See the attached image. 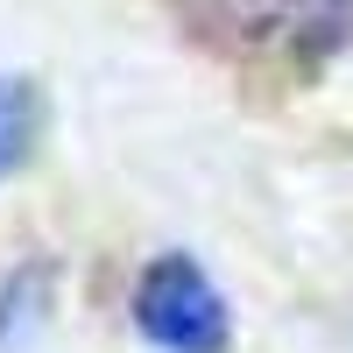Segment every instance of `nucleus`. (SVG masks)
<instances>
[{"mask_svg": "<svg viewBox=\"0 0 353 353\" xmlns=\"http://www.w3.org/2000/svg\"><path fill=\"white\" fill-rule=\"evenodd\" d=\"M134 332L163 353H226L233 318L191 254H156L134 283Z\"/></svg>", "mask_w": 353, "mask_h": 353, "instance_id": "obj_1", "label": "nucleus"}, {"mask_svg": "<svg viewBox=\"0 0 353 353\" xmlns=\"http://www.w3.org/2000/svg\"><path fill=\"white\" fill-rule=\"evenodd\" d=\"M50 297H57V269H50V261L8 269V283H0V353L28 346V332L50 318Z\"/></svg>", "mask_w": 353, "mask_h": 353, "instance_id": "obj_2", "label": "nucleus"}, {"mask_svg": "<svg viewBox=\"0 0 353 353\" xmlns=\"http://www.w3.org/2000/svg\"><path fill=\"white\" fill-rule=\"evenodd\" d=\"M36 134H43V92L14 71H0V184L36 156Z\"/></svg>", "mask_w": 353, "mask_h": 353, "instance_id": "obj_3", "label": "nucleus"}]
</instances>
